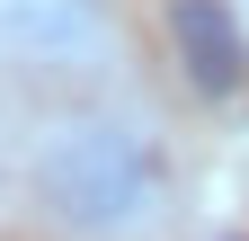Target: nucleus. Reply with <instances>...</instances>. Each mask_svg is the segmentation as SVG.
<instances>
[{"label": "nucleus", "instance_id": "1", "mask_svg": "<svg viewBox=\"0 0 249 241\" xmlns=\"http://www.w3.org/2000/svg\"><path fill=\"white\" fill-rule=\"evenodd\" d=\"M36 197L53 223H71L89 241H116V232H142L169 197V161L151 152L134 125H53L36 143Z\"/></svg>", "mask_w": 249, "mask_h": 241}, {"label": "nucleus", "instance_id": "3", "mask_svg": "<svg viewBox=\"0 0 249 241\" xmlns=\"http://www.w3.org/2000/svg\"><path fill=\"white\" fill-rule=\"evenodd\" d=\"M0 27L36 54H80L98 45V0H0Z\"/></svg>", "mask_w": 249, "mask_h": 241}, {"label": "nucleus", "instance_id": "2", "mask_svg": "<svg viewBox=\"0 0 249 241\" xmlns=\"http://www.w3.org/2000/svg\"><path fill=\"white\" fill-rule=\"evenodd\" d=\"M169 45H178V72L196 80V99H231L249 80V36L223 0H169Z\"/></svg>", "mask_w": 249, "mask_h": 241}]
</instances>
